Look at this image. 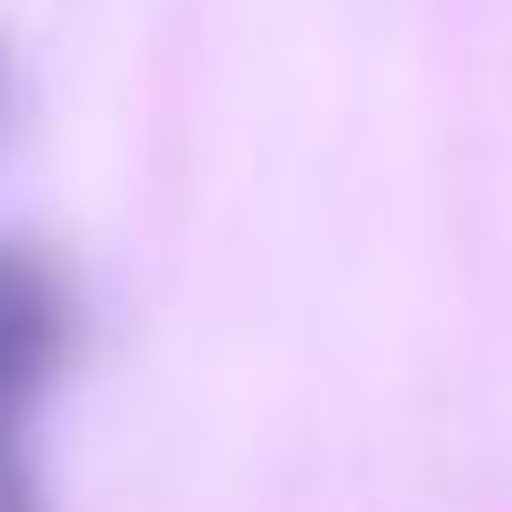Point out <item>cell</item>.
<instances>
[{
  "mask_svg": "<svg viewBox=\"0 0 512 512\" xmlns=\"http://www.w3.org/2000/svg\"><path fill=\"white\" fill-rule=\"evenodd\" d=\"M80 360V288L72 264L40 240L0 232V512H48L32 416Z\"/></svg>",
  "mask_w": 512,
  "mask_h": 512,
  "instance_id": "6da1fadb",
  "label": "cell"
}]
</instances>
